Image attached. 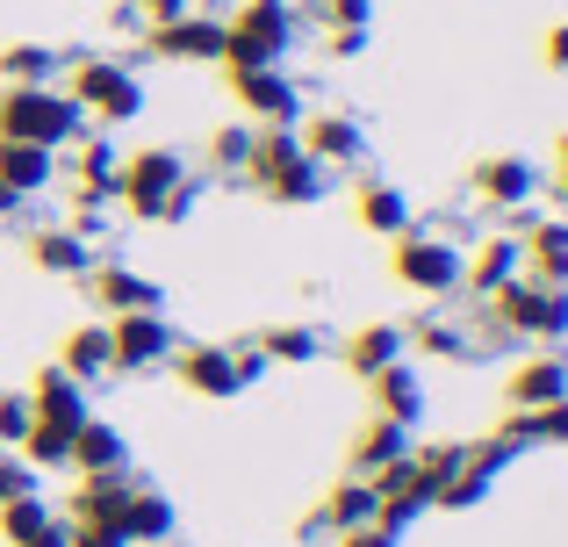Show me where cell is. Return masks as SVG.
Instances as JSON below:
<instances>
[{
  "instance_id": "obj_45",
  "label": "cell",
  "mask_w": 568,
  "mask_h": 547,
  "mask_svg": "<svg viewBox=\"0 0 568 547\" xmlns=\"http://www.w3.org/2000/svg\"><path fill=\"white\" fill-rule=\"evenodd\" d=\"M72 547H123V540H109V534H80V526H72Z\"/></svg>"
},
{
  "instance_id": "obj_20",
  "label": "cell",
  "mask_w": 568,
  "mask_h": 547,
  "mask_svg": "<svg viewBox=\"0 0 568 547\" xmlns=\"http://www.w3.org/2000/svg\"><path fill=\"white\" fill-rule=\"evenodd\" d=\"M65 468H80V476H130V439L115 433V425L87 418L80 433H72V462Z\"/></svg>"
},
{
  "instance_id": "obj_42",
  "label": "cell",
  "mask_w": 568,
  "mask_h": 547,
  "mask_svg": "<svg viewBox=\"0 0 568 547\" xmlns=\"http://www.w3.org/2000/svg\"><path fill=\"white\" fill-rule=\"evenodd\" d=\"M338 547H396V534H382V526H353V534H338Z\"/></svg>"
},
{
  "instance_id": "obj_12",
  "label": "cell",
  "mask_w": 568,
  "mask_h": 547,
  "mask_svg": "<svg viewBox=\"0 0 568 547\" xmlns=\"http://www.w3.org/2000/svg\"><path fill=\"white\" fill-rule=\"evenodd\" d=\"M87 303L101 310V317H130V310H166V288H159L152 274L123 267V260H101V267H87Z\"/></svg>"
},
{
  "instance_id": "obj_40",
  "label": "cell",
  "mask_w": 568,
  "mask_h": 547,
  "mask_svg": "<svg viewBox=\"0 0 568 547\" xmlns=\"http://www.w3.org/2000/svg\"><path fill=\"white\" fill-rule=\"evenodd\" d=\"M130 14H138L144 29H159V22H181V14H194V0H130Z\"/></svg>"
},
{
  "instance_id": "obj_22",
  "label": "cell",
  "mask_w": 568,
  "mask_h": 547,
  "mask_svg": "<svg viewBox=\"0 0 568 547\" xmlns=\"http://www.w3.org/2000/svg\"><path fill=\"white\" fill-rule=\"evenodd\" d=\"M353 526H375V483L353 476V483H332V497L317 505L310 534H353Z\"/></svg>"
},
{
  "instance_id": "obj_43",
  "label": "cell",
  "mask_w": 568,
  "mask_h": 547,
  "mask_svg": "<svg viewBox=\"0 0 568 547\" xmlns=\"http://www.w3.org/2000/svg\"><path fill=\"white\" fill-rule=\"evenodd\" d=\"M367 51V29H332V58H361Z\"/></svg>"
},
{
  "instance_id": "obj_32",
  "label": "cell",
  "mask_w": 568,
  "mask_h": 547,
  "mask_svg": "<svg viewBox=\"0 0 568 547\" xmlns=\"http://www.w3.org/2000/svg\"><path fill=\"white\" fill-rule=\"evenodd\" d=\"M410 454V433L403 425H388V418H375L361 439H353V476H382L388 462H403Z\"/></svg>"
},
{
  "instance_id": "obj_44",
  "label": "cell",
  "mask_w": 568,
  "mask_h": 547,
  "mask_svg": "<svg viewBox=\"0 0 568 547\" xmlns=\"http://www.w3.org/2000/svg\"><path fill=\"white\" fill-rule=\"evenodd\" d=\"M547 181H555V195L568 202V130L555 138V173H547Z\"/></svg>"
},
{
  "instance_id": "obj_27",
  "label": "cell",
  "mask_w": 568,
  "mask_h": 547,
  "mask_svg": "<svg viewBox=\"0 0 568 547\" xmlns=\"http://www.w3.org/2000/svg\"><path fill=\"white\" fill-rule=\"evenodd\" d=\"M353 210H361V224L375 231V239H403V231H410V195H403L396 181H361Z\"/></svg>"
},
{
  "instance_id": "obj_41",
  "label": "cell",
  "mask_w": 568,
  "mask_h": 547,
  "mask_svg": "<svg viewBox=\"0 0 568 547\" xmlns=\"http://www.w3.org/2000/svg\"><path fill=\"white\" fill-rule=\"evenodd\" d=\"M540 51H547V65H555V72H568V22L547 29V43H540Z\"/></svg>"
},
{
  "instance_id": "obj_19",
  "label": "cell",
  "mask_w": 568,
  "mask_h": 547,
  "mask_svg": "<svg viewBox=\"0 0 568 547\" xmlns=\"http://www.w3.org/2000/svg\"><path fill=\"white\" fill-rule=\"evenodd\" d=\"M555 396H568V353H532V361L511 367V382H504V404L511 411L555 404Z\"/></svg>"
},
{
  "instance_id": "obj_37",
  "label": "cell",
  "mask_w": 568,
  "mask_h": 547,
  "mask_svg": "<svg viewBox=\"0 0 568 547\" xmlns=\"http://www.w3.org/2000/svg\"><path fill=\"white\" fill-rule=\"evenodd\" d=\"M14 497H37V468L0 447V505H14Z\"/></svg>"
},
{
  "instance_id": "obj_23",
  "label": "cell",
  "mask_w": 568,
  "mask_h": 547,
  "mask_svg": "<svg viewBox=\"0 0 568 547\" xmlns=\"http://www.w3.org/2000/svg\"><path fill=\"white\" fill-rule=\"evenodd\" d=\"M58 181V152H43V144H8L0 138V188L8 195H43V188Z\"/></svg>"
},
{
  "instance_id": "obj_15",
  "label": "cell",
  "mask_w": 568,
  "mask_h": 547,
  "mask_svg": "<svg viewBox=\"0 0 568 547\" xmlns=\"http://www.w3.org/2000/svg\"><path fill=\"white\" fill-rule=\"evenodd\" d=\"M475 195H483L489 210H526V202L540 195V166L518 159V152H497V159L475 166Z\"/></svg>"
},
{
  "instance_id": "obj_28",
  "label": "cell",
  "mask_w": 568,
  "mask_h": 547,
  "mask_svg": "<svg viewBox=\"0 0 568 547\" xmlns=\"http://www.w3.org/2000/svg\"><path fill=\"white\" fill-rule=\"evenodd\" d=\"M29 267H43V274H65V281H80L87 267H94V253H87V239L80 231H29Z\"/></svg>"
},
{
  "instance_id": "obj_18",
  "label": "cell",
  "mask_w": 568,
  "mask_h": 547,
  "mask_svg": "<svg viewBox=\"0 0 568 547\" xmlns=\"http://www.w3.org/2000/svg\"><path fill=\"white\" fill-rule=\"evenodd\" d=\"M367 389H375V418L403 425V433L425 418V382H417L410 361H396V367H382V375H367Z\"/></svg>"
},
{
  "instance_id": "obj_46",
  "label": "cell",
  "mask_w": 568,
  "mask_h": 547,
  "mask_svg": "<svg viewBox=\"0 0 568 547\" xmlns=\"http://www.w3.org/2000/svg\"><path fill=\"white\" fill-rule=\"evenodd\" d=\"M14 210H22V195H8V188H0V216H14Z\"/></svg>"
},
{
  "instance_id": "obj_30",
  "label": "cell",
  "mask_w": 568,
  "mask_h": 547,
  "mask_svg": "<svg viewBox=\"0 0 568 547\" xmlns=\"http://www.w3.org/2000/svg\"><path fill=\"white\" fill-rule=\"evenodd\" d=\"M173 534V497L166 490H144V483H130V505H123V540H166Z\"/></svg>"
},
{
  "instance_id": "obj_39",
  "label": "cell",
  "mask_w": 568,
  "mask_h": 547,
  "mask_svg": "<svg viewBox=\"0 0 568 547\" xmlns=\"http://www.w3.org/2000/svg\"><path fill=\"white\" fill-rule=\"evenodd\" d=\"M22 433H29V396L0 389V447H22Z\"/></svg>"
},
{
  "instance_id": "obj_6",
  "label": "cell",
  "mask_w": 568,
  "mask_h": 547,
  "mask_svg": "<svg viewBox=\"0 0 568 547\" xmlns=\"http://www.w3.org/2000/svg\"><path fill=\"white\" fill-rule=\"evenodd\" d=\"M489 332L504 338H568V288H547V281H504L497 295H483Z\"/></svg>"
},
{
  "instance_id": "obj_7",
  "label": "cell",
  "mask_w": 568,
  "mask_h": 547,
  "mask_svg": "<svg viewBox=\"0 0 568 547\" xmlns=\"http://www.w3.org/2000/svg\"><path fill=\"white\" fill-rule=\"evenodd\" d=\"M388 274H396V288L439 303V295L460 288V245L432 239V231H403V239H388Z\"/></svg>"
},
{
  "instance_id": "obj_1",
  "label": "cell",
  "mask_w": 568,
  "mask_h": 547,
  "mask_svg": "<svg viewBox=\"0 0 568 547\" xmlns=\"http://www.w3.org/2000/svg\"><path fill=\"white\" fill-rule=\"evenodd\" d=\"M115 202H123L138 224H181V216L194 210L187 159L166 152V144H144V152H130L123 173H115Z\"/></svg>"
},
{
  "instance_id": "obj_14",
  "label": "cell",
  "mask_w": 568,
  "mask_h": 547,
  "mask_svg": "<svg viewBox=\"0 0 568 547\" xmlns=\"http://www.w3.org/2000/svg\"><path fill=\"white\" fill-rule=\"evenodd\" d=\"M295 138H303V152L317 159V166H361L367 159V130H361V115H303V123H295Z\"/></svg>"
},
{
  "instance_id": "obj_9",
  "label": "cell",
  "mask_w": 568,
  "mask_h": 547,
  "mask_svg": "<svg viewBox=\"0 0 568 547\" xmlns=\"http://www.w3.org/2000/svg\"><path fill=\"white\" fill-rule=\"evenodd\" d=\"M109 346H115V375H152L181 353L166 310H130V317H109Z\"/></svg>"
},
{
  "instance_id": "obj_13",
  "label": "cell",
  "mask_w": 568,
  "mask_h": 547,
  "mask_svg": "<svg viewBox=\"0 0 568 547\" xmlns=\"http://www.w3.org/2000/svg\"><path fill=\"white\" fill-rule=\"evenodd\" d=\"M29 418L37 425H58V433H80L87 418H94V404H87V382H72L65 367H37V382H29Z\"/></svg>"
},
{
  "instance_id": "obj_8",
  "label": "cell",
  "mask_w": 568,
  "mask_h": 547,
  "mask_svg": "<svg viewBox=\"0 0 568 547\" xmlns=\"http://www.w3.org/2000/svg\"><path fill=\"white\" fill-rule=\"evenodd\" d=\"M173 367H181V382L194 396H245L252 382L266 375V361H260V346H181L173 353Z\"/></svg>"
},
{
  "instance_id": "obj_10",
  "label": "cell",
  "mask_w": 568,
  "mask_h": 547,
  "mask_svg": "<svg viewBox=\"0 0 568 547\" xmlns=\"http://www.w3.org/2000/svg\"><path fill=\"white\" fill-rule=\"evenodd\" d=\"M231 94H237V109H245L260 130H295V123H303V87H295L281 65L231 72Z\"/></svg>"
},
{
  "instance_id": "obj_16",
  "label": "cell",
  "mask_w": 568,
  "mask_h": 547,
  "mask_svg": "<svg viewBox=\"0 0 568 547\" xmlns=\"http://www.w3.org/2000/svg\"><path fill=\"white\" fill-rule=\"evenodd\" d=\"M0 540L8 547H72V526L43 497H14V505H0Z\"/></svg>"
},
{
  "instance_id": "obj_36",
  "label": "cell",
  "mask_w": 568,
  "mask_h": 547,
  "mask_svg": "<svg viewBox=\"0 0 568 547\" xmlns=\"http://www.w3.org/2000/svg\"><path fill=\"white\" fill-rule=\"evenodd\" d=\"M245 159H252V123H223L209 138V166L216 173H245Z\"/></svg>"
},
{
  "instance_id": "obj_38",
  "label": "cell",
  "mask_w": 568,
  "mask_h": 547,
  "mask_svg": "<svg viewBox=\"0 0 568 547\" xmlns=\"http://www.w3.org/2000/svg\"><path fill=\"white\" fill-rule=\"evenodd\" d=\"M317 14L332 29H375V0H317Z\"/></svg>"
},
{
  "instance_id": "obj_5",
  "label": "cell",
  "mask_w": 568,
  "mask_h": 547,
  "mask_svg": "<svg viewBox=\"0 0 568 547\" xmlns=\"http://www.w3.org/2000/svg\"><path fill=\"white\" fill-rule=\"evenodd\" d=\"M65 94L80 101V115H87V123H101V130H123V123H138V115H144V80L123 65V58H72Z\"/></svg>"
},
{
  "instance_id": "obj_4",
  "label": "cell",
  "mask_w": 568,
  "mask_h": 547,
  "mask_svg": "<svg viewBox=\"0 0 568 547\" xmlns=\"http://www.w3.org/2000/svg\"><path fill=\"white\" fill-rule=\"evenodd\" d=\"M295 8L288 0H237V14L223 22V72H252V65H281L295 51Z\"/></svg>"
},
{
  "instance_id": "obj_25",
  "label": "cell",
  "mask_w": 568,
  "mask_h": 547,
  "mask_svg": "<svg viewBox=\"0 0 568 547\" xmlns=\"http://www.w3.org/2000/svg\"><path fill=\"white\" fill-rule=\"evenodd\" d=\"M403 353H410V338H403V324H388V317L361 324V332L346 338V367L353 375H382V367H396Z\"/></svg>"
},
{
  "instance_id": "obj_21",
  "label": "cell",
  "mask_w": 568,
  "mask_h": 547,
  "mask_svg": "<svg viewBox=\"0 0 568 547\" xmlns=\"http://www.w3.org/2000/svg\"><path fill=\"white\" fill-rule=\"evenodd\" d=\"M518 253H526V281H547V288H568V224H526L518 231Z\"/></svg>"
},
{
  "instance_id": "obj_31",
  "label": "cell",
  "mask_w": 568,
  "mask_h": 547,
  "mask_svg": "<svg viewBox=\"0 0 568 547\" xmlns=\"http://www.w3.org/2000/svg\"><path fill=\"white\" fill-rule=\"evenodd\" d=\"M252 346H260V361H281V367H310L324 353V332L317 324H266L260 338H252Z\"/></svg>"
},
{
  "instance_id": "obj_33",
  "label": "cell",
  "mask_w": 568,
  "mask_h": 547,
  "mask_svg": "<svg viewBox=\"0 0 568 547\" xmlns=\"http://www.w3.org/2000/svg\"><path fill=\"white\" fill-rule=\"evenodd\" d=\"M0 80L8 87H51L58 80V51L51 43H8V51H0Z\"/></svg>"
},
{
  "instance_id": "obj_24",
  "label": "cell",
  "mask_w": 568,
  "mask_h": 547,
  "mask_svg": "<svg viewBox=\"0 0 568 547\" xmlns=\"http://www.w3.org/2000/svg\"><path fill=\"white\" fill-rule=\"evenodd\" d=\"M58 367H65L72 382H94V375H115L109 317H94V324H72V332H65V353H58Z\"/></svg>"
},
{
  "instance_id": "obj_11",
  "label": "cell",
  "mask_w": 568,
  "mask_h": 547,
  "mask_svg": "<svg viewBox=\"0 0 568 547\" xmlns=\"http://www.w3.org/2000/svg\"><path fill=\"white\" fill-rule=\"evenodd\" d=\"M144 51L166 58V65H223V14H181V22L144 29Z\"/></svg>"
},
{
  "instance_id": "obj_29",
  "label": "cell",
  "mask_w": 568,
  "mask_h": 547,
  "mask_svg": "<svg viewBox=\"0 0 568 547\" xmlns=\"http://www.w3.org/2000/svg\"><path fill=\"white\" fill-rule=\"evenodd\" d=\"M72 173H80V195H87V202H115L123 152H115L109 138H80V159H72Z\"/></svg>"
},
{
  "instance_id": "obj_26",
  "label": "cell",
  "mask_w": 568,
  "mask_h": 547,
  "mask_svg": "<svg viewBox=\"0 0 568 547\" xmlns=\"http://www.w3.org/2000/svg\"><path fill=\"white\" fill-rule=\"evenodd\" d=\"M497 433L511 439V447H568V396H555V404H532V411H511Z\"/></svg>"
},
{
  "instance_id": "obj_2",
  "label": "cell",
  "mask_w": 568,
  "mask_h": 547,
  "mask_svg": "<svg viewBox=\"0 0 568 547\" xmlns=\"http://www.w3.org/2000/svg\"><path fill=\"white\" fill-rule=\"evenodd\" d=\"M245 173H252V188H260L266 202H281V210H310V202L332 195V166H317L295 130H252Z\"/></svg>"
},
{
  "instance_id": "obj_17",
  "label": "cell",
  "mask_w": 568,
  "mask_h": 547,
  "mask_svg": "<svg viewBox=\"0 0 568 547\" xmlns=\"http://www.w3.org/2000/svg\"><path fill=\"white\" fill-rule=\"evenodd\" d=\"M518 274H526L518 231H497V239H483V245H475V260H460V288H475V295H497L504 281H518Z\"/></svg>"
},
{
  "instance_id": "obj_34",
  "label": "cell",
  "mask_w": 568,
  "mask_h": 547,
  "mask_svg": "<svg viewBox=\"0 0 568 547\" xmlns=\"http://www.w3.org/2000/svg\"><path fill=\"white\" fill-rule=\"evenodd\" d=\"M403 338H410V346L417 353H432V361H468V332H460V324H446V317H425V324H410V332H403Z\"/></svg>"
},
{
  "instance_id": "obj_35",
  "label": "cell",
  "mask_w": 568,
  "mask_h": 547,
  "mask_svg": "<svg viewBox=\"0 0 568 547\" xmlns=\"http://www.w3.org/2000/svg\"><path fill=\"white\" fill-rule=\"evenodd\" d=\"M22 462L37 468V476H43V468H65V462H72V433H58V425H37V418H29V433H22Z\"/></svg>"
},
{
  "instance_id": "obj_3",
  "label": "cell",
  "mask_w": 568,
  "mask_h": 547,
  "mask_svg": "<svg viewBox=\"0 0 568 547\" xmlns=\"http://www.w3.org/2000/svg\"><path fill=\"white\" fill-rule=\"evenodd\" d=\"M0 138L8 144H80L87 138V115L65 87H0Z\"/></svg>"
}]
</instances>
